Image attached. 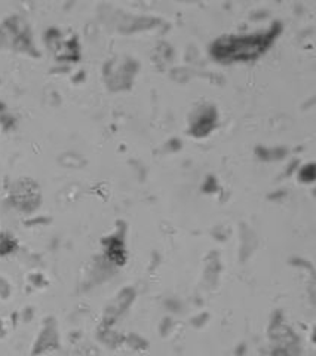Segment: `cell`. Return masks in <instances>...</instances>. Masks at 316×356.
<instances>
[{
    "instance_id": "cell-1",
    "label": "cell",
    "mask_w": 316,
    "mask_h": 356,
    "mask_svg": "<svg viewBox=\"0 0 316 356\" xmlns=\"http://www.w3.org/2000/svg\"><path fill=\"white\" fill-rule=\"evenodd\" d=\"M266 38L257 36V38H245V39H233L232 42H223L221 51L223 55L232 51L235 57H253V55H258L260 51L266 47Z\"/></svg>"
}]
</instances>
